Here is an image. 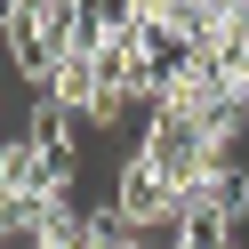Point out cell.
Returning <instances> with one entry per match:
<instances>
[{
    "label": "cell",
    "mask_w": 249,
    "mask_h": 249,
    "mask_svg": "<svg viewBox=\"0 0 249 249\" xmlns=\"http://www.w3.org/2000/svg\"><path fill=\"white\" fill-rule=\"evenodd\" d=\"M129 249H145V241H129Z\"/></svg>",
    "instance_id": "cell-3"
},
{
    "label": "cell",
    "mask_w": 249,
    "mask_h": 249,
    "mask_svg": "<svg viewBox=\"0 0 249 249\" xmlns=\"http://www.w3.org/2000/svg\"><path fill=\"white\" fill-rule=\"evenodd\" d=\"M113 201H121V217H129V225H145V233H177V217H185V185H177V177H161L145 153L121 169Z\"/></svg>",
    "instance_id": "cell-1"
},
{
    "label": "cell",
    "mask_w": 249,
    "mask_h": 249,
    "mask_svg": "<svg viewBox=\"0 0 249 249\" xmlns=\"http://www.w3.org/2000/svg\"><path fill=\"white\" fill-rule=\"evenodd\" d=\"M241 249H249V241H241Z\"/></svg>",
    "instance_id": "cell-4"
},
{
    "label": "cell",
    "mask_w": 249,
    "mask_h": 249,
    "mask_svg": "<svg viewBox=\"0 0 249 249\" xmlns=\"http://www.w3.org/2000/svg\"><path fill=\"white\" fill-rule=\"evenodd\" d=\"M241 217H225V209H209V201H193V209L177 217V241L169 249H241Z\"/></svg>",
    "instance_id": "cell-2"
}]
</instances>
